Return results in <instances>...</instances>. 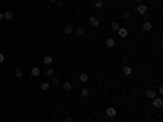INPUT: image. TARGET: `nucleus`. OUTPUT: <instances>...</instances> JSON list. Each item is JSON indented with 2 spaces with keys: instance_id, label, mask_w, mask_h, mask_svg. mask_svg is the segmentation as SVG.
I'll use <instances>...</instances> for the list:
<instances>
[{
  "instance_id": "nucleus-1",
  "label": "nucleus",
  "mask_w": 163,
  "mask_h": 122,
  "mask_svg": "<svg viewBox=\"0 0 163 122\" xmlns=\"http://www.w3.org/2000/svg\"><path fill=\"white\" fill-rule=\"evenodd\" d=\"M153 107H157V109H161L163 107V99L161 98H153Z\"/></svg>"
},
{
  "instance_id": "nucleus-2",
  "label": "nucleus",
  "mask_w": 163,
  "mask_h": 122,
  "mask_svg": "<svg viewBox=\"0 0 163 122\" xmlns=\"http://www.w3.org/2000/svg\"><path fill=\"white\" fill-rule=\"evenodd\" d=\"M137 13L139 15H145V13H147V7H145L144 3H137Z\"/></svg>"
},
{
  "instance_id": "nucleus-3",
  "label": "nucleus",
  "mask_w": 163,
  "mask_h": 122,
  "mask_svg": "<svg viewBox=\"0 0 163 122\" xmlns=\"http://www.w3.org/2000/svg\"><path fill=\"white\" fill-rule=\"evenodd\" d=\"M3 20H7V21H12L13 20V12L12 10H7V12L3 13Z\"/></svg>"
},
{
  "instance_id": "nucleus-4",
  "label": "nucleus",
  "mask_w": 163,
  "mask_h": 122,
  "mask_svg": "<svg viewBox=\"0 0 163 122\" xmlns=\"http://www.w3.org/2000/svg\"><path fill=\"white\" fill-rule=\"evenodd\" d=\"M117 34H119L121 37H127L129 31H127V28H119V29H117Z\"/></svg>"
},
{
  "instance_id": "nucleus-5",
  "label": "nucleus",
  "mask_w": 163,
  "mask_h": 122,
  "mask_svg": "<svg viewBox=\"0 0 163 122\" xmlns=\"http://www.w3.org/2000/svg\"><path fill=\"white\" fill-rule=\"evenodd\" d=\"M88 21H90V24H91V26H100V20L98 18H96V16H90V20H88Z\"/></svg>"
},
{
  "instance_id": "nucleus-6",
  "label": "nucleus",
  "mask_w": 163,
  "mask_h": 122,
  "mask_svg": "<svg viewBox=\"0 0 163 122\" xmlns=\"http://www.w3.org/2000/svg\"><path fill=\"white\" fill-rule=\"evenodd\" d=\"M64 33H65V34H70V33H74V26H72L70 23H67V24L64 26Z\"/></svg>"
},
{
  "instance_id": "nucleus-7",
  "label": "nucleus",
  "mask_w": 163,
  "mask_h": 122,
  "mask_svg": "<svg viewBox=\"0 0 163 122\" xmlns=\"http://www.w3.org/2000/svg\"><path fill=\"white\" fill-rule=\"evenodd\" d=\"M116 46V41H114V37H108V39H106V47H114Z\"/></svg>"
},
{
  "instance_id": "nucleus-8",
  "label": "nucleus",
  "mask_w": 163,
  "mask_h": 122,
  "mask_svg": "<svg viewBox=\"0 0 163 122\" xmlns=\"http://www.w3.org/2000/svg\"><path fill=\"white\" fill-rule=\"evenodd\" d=\"M116 109H114V107H108V109H106V116H108V117H114V116H116Z\"/></svg>"
},
{
  "instance_id": "nucleus-9",
  "label": "nucleus",
  "mask_w": 163,
  "mask_h": 122,
  "mask_svg": "<svg viewBox=\"0 0 163 122\" xmlns=\"http://www.w3.org/2000/svg\"><path fill=\"white\" fill-rule=\"evenodd\" d=\"M142 28H144V31H152V28H153V24H152L150 21H145L144 24H142Z\"/></svg>"
},
{
  "instance_id": "nucleus-10",
  "label": "nucleus",
  "mask_w": 163,
  "mask_h": 122,
  "mask_svg": "<svg viewBox=\"0 0 163 122\" xmlns=\"http://www.w3.org/2000/svg\"><path fill=\"white\" fill-rule=\"evenodd\" d=\"M122 72H124V75L131 76V75H132V67H129V65H126V67L122 68Z\"/></svg>"
},
{
  "instance_id": "nucleus-11",
  "label": "nucleus",
  "mask_w": 163,
  "mask_h": 122,
  "mask_svg": "<svg viewBox=\"0 0 163 122\" xmlns=\"http://www.w3.org/2000/svg\"><path fill=\"white\" fill-rule=\"evenodd\" d=\"M147 98H150V99L157 98V91L155 90H147Z\"/></svg>"
},
{
  "instance_id": "nucleus-12",
  "label": "nucleus",
  "mask_w": 163,
  "mask_h": 122,
  "mask_svg": "<svg viewBox=\"0 0 163 122\" xmlns=\"http://www.w3.org/2000/svg\"><path fill=\"white\" fill-rule=\"evenodd\" d=\"M43 64H46L47 67H51V64H52V57H51V55H46L44 60H43Z\"/></svg>"
},
{
  "instance_id": "nucleus-13",
  "label": "nucleus",
  "mask_w": 163,
  "mask_h": 122,
  "mask_svg": "<svg viewBox=\"0 0 163 122\" xmlns=\"http://www.w3.org/2000/svg\"><path fill=\"white\" fill-rule=\"evenodd\" d=\"M62 90H64V91H70V90H72V83L70 82H65L64 85H62Z\"/></svg>"
},
{
  "instance_id": "nucleus-14",
  "label": "nucleus",
  "mask_w": 163,
  "mask_h": 122,
  "mask_svg": "<svg viewBox=\"0 0 163 122\" xmlns=\"http://www.w3.org/2000/svg\"><path fill=\"white\" fill-rule=\"evenodd\" d=\"M39 73H41V70L38 67H33V68H31V76H39Z\"/></svg>"
},
{
  "instance_id": "nucleus-15",
  "label": "nucleus",
  "mask_w": 163,
  "mask_h": 122,
  "mask_svg": "<svg viewBox=\"0 0 163 122\" xmlns=\"http://www.w3.org/2000/svg\"><path fill=\"white\" fill-rule=\"evenodd\" d=\"M39 88L43 90V91H47V90L51 88V85H49V83H47V82H43V83H41V86H39Z\"/></svg>"
},
{
  "instance_id": "nucleus-16",
  "label": "nucleus",
  "mask_w": 163,
  "mask_h": 122,
  "mask_svg": "<svg viewBox=\"0 0 163 122\" xmlns=\"http://www.w3.org/2000/svg\"><path fill=\"white\" fill-rule=\"evenodd\" d=\"M78 80L83 82V83H86L88 82V75H86V73H80V75H78Z\"/></svg>"
},
{
  "instance_id": "nucleus-17",
  "label": "nucleus",
  "mask_w": 163,
  "mask_h": 122,
  "mask_svg": "<svg viewBox=\"0 0 163 122\" xmlns=\"http://www.w3.org/2000/svg\"><path fill=\"white\" fill-rule=\"evenodd\" d=\"M75 34H77V36H83V34H85V29H83L82 26L77 28V29H75Z\"/></svg>"
},
{
  "instance_id": "nucleus-18",
  "label": "nucleus",
  "mask_w": 163,
  "mask_h": 122,
  "mask_svg": "<svg viewBox=\"0 0 163 122\" xmlns=\"http://www.w3.org/2000/svg\"><path fill=\"white\" fill-rule=\"evenodd\" d=\"M13 75H15V76H16V78H18V80H20V78H23V72L20 70V68H16V70H15V73H13Z\"/></svg>"
},
{
  "instance_id": "nucleus-19",
  "label": "nucleus",
  "mask_w": 163,
  "mask_h": 122,
  "mask_svg": "<svg viewBox=\"0 0 163 122\" xmlns=\"http://www.w3.org/2000/svg\"><path fill=\"white\" fill-rule=\"evenodd\" d=\"M119 23H116V21H113V23H111V29H113V31H117V29H119Z\"/></svg>"
},
{
  "instance_id": "nucleus-20",
  "label": "nucleus",
  "mask_w": 163,
  "mask_h": 122,
  "mask_svg": "<svg viewBox=\"0 0 163 122\" xmlns=\"http://www.w3.org/2000/svg\"><path fill=\"white\" fill-rule=\"evenodd\" d=\"M80 93H82V96H83V98H86V96L90 95V90H88V88H82V91H80Z\"/></svg>"
},
{
  "instance_id": "nucleus-21",
  "label": "nucleus",
  "mask_w": 163,
  "mask_h": 122,
  "mask_svg": "<svg viewBox=\"0 0 163 122\" xmlns=\"http://www.w3.org/2000/svg\"><path fill=\"white\" fill-rule=\"evenodd\" d=\"M121 16H122V20H129L131 18V12H122V15H121Z\"/></svg>"
},
{
  "instance_id": "nucleus-22",
  "label": "nucleus",
  "mask_w": 163,
  "mask_h": 122,
  "mask_svg": "<svg viewBox=\"0 0 163 122\" xmlns=\"http://www.w3.org/2000/svg\"><path fill=\"white\" fill-rule=\"evenodd\" d=\"M46 75H47V76H54V68L47 67V70H46Z\"/></svg>"
},
{
  "instance_id": "nucleus-23",
  "label": "nucleus",
  "mask_w": 163,
  "mask_h": 122,
  "mask_svg": "<svg viewBox=\"0 0 163 122\" xmlns=\"http://www.w3.org/2000/svg\"><path fill=\"white\" fill-rule=\"evenodd\" d=\"M103 7V0H95V8H101Z\"/></svg>"
},
{
  "instance_id": "nucleus-24",
  "label": "nucleus",
  "mask_w": 163,
  "mask_h": 122,
  "mask_svg": "<svg viewBox=\"0 0 163 122\" xmlns=\"http://www.w3.org/2000/svg\"><path fill=\"white\" fill-rule=\"evenodd\" d=\"M3 62H5V55L0 52V64H3Z\"/></svg>"
},
{
  "instance_id": "nucleus-25",
  "label": "nucleus",
  "mask_w": 163,
  "mask_h": 122,
  "mask_svg": "<svg viewBox=\"0 0 163 122\" xmlns=\"http://www.w3.org/2000/svg\"><path fill=\"white\" fill-rule=\"evenodd\" d=\"M55 3H57V7H60V8H62V7H64V2H62V0H57V2H55Z\"/></svg>"
},
{
  "instance_id": "nucleus-26",
  "label": "nucleus",
  "mask_w": 163,
  "mask_h": 122,
  "mask_svg": "<svg viewBox=\"0 0 163 122\" xmlns=\"http://www.w3.org/2000/svg\"><path fill=\"white\" fill-rule=\"evenodd\" d=\"M65 122H74V119H72V117H67V119H65Z\"/></svg>"
},
{
  "instance_id": "nucleus-27",
  "label": "nucleus",
  "mask_w": 163,
  "mask_h": 122,
  "mask_svg": "<svg viewBox=\"0 0 163 122\" xmlns=\"http://www.w3.org/2000/svg\"><path fill=\"white\" fill-rule=\"evenodd\" d=\"M2 20H3V13H0V21H2Z\"/></svg>"
},
{
  "instance_id": "nucleus-28",
  "label": "nucleus",
  "mask_w": 163,
  "mask_h": 122,
  "mask_svg": "<svg viewBox=\"0 0 163 122\" xmlns=\"http://www.w3.org/2000/svg\"><path fill=\"white\" fill-rule=\"evenodd\" d=\"M136 2H137V3H144V0H136Z\"/></svg>"
},
{
  "instance_id": "nucleus-29",
  "label": "nucleus",
  "mask_w": 163,
  "mask_h": 122,
  "mask_svg": "<svg viewBox=\"0 0 163 122\" xmlns=\"http://www.w3.org/2000/svg\"><path fill=\"white\" fill-rule=\"evenodd\" d=\"M49 2H57V0H49Z\"/></svg>"
}]
</instances>
